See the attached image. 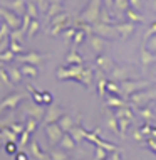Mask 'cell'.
I'll use <instances>...</instances> for the list:
<instances>
[{"label":"cell","mask_w":156,"mask_h":160,"mask_svg":"<svg viewBox=\"0 0 156 160\" xmlns=\"http://www.w3.org/2000/svg\"><path fill=\"white\" fill-rule=\"evenodd\" d=\"M64 133H66V132L60 128L59 123H49V125H45V135H47V138H49L50 145H57L59 142L62 140Z\"/></svg>","instance_id":"cell-1"},{"label":"cell","mask_w":156,"mask_h":160,"mask_svg":"<svg viewBox=\"0 0 156 160\" xmlns=\"http://www.w3.org/2000/svg\"><path fill=\"white\" fill-rule=\"evenodd\" d=\"M24 99V94L22 93H12L8 94V96H5L2 99V103H0V111H5V110H15L17 106L22 103Z\"/></svg>","instance_id":"cell-2"},{"label":"cell","mask_w":156,"mask_h":160,"mask_svg":"<svg viewBox=\"0 0 156 160\" xmlns=\"http://www.w3.org/2000/svg\"><path fill=\"white\" fill-rule=\"evenodd\" d=\"M144 86H149L148 81H123L121 83V91H123L124 94H128V96H131V94L141 91Z\"/></svg>","instance_id":"cell-3"},{"label":"cell","mask_w":156,"mask_h":160,"mask_svg":"<svg viewBox=\"0 0 156 160\" xmlns=\"http://www.w3.org/2000/svg\"><path fill=\"white\" fill-rule=\"evenodd\" d=\"M64 115V108L62 106H55V105H50L49 106V110L45 111V115H44V122L45 125H49V123H57L59 122V118Z\"/></svg>","instance_id":"cell-4"},{"label":"cell","mask_w":156,"mask_h":160,"mask_svg":"<svg viewBox=\"0 0 156 160\" xmlns=\"http://www.w3.org/2000/svg\"><path fill=\"white\" fill-rule=\"evenodd\" d=\"M29 152L35 160H50V153L44 152L40 148V145L37 143V140H30L29 142Z\"/></svg>","instance_id":"cell-5"},{"label":"cell","mask_w":156,"mask_h":160,"mask_svg":"<svg viewBox=\"0 0 156 160\" xmlns=\"http://www.w3.org/2000/svg\"><path fill=\"white\" fill-rule=\"evenodd\" d=\"M24 110H25V113H27L29 116H34L35 120H44V115H45V110L42 108L40 105H37V103H29V105H25L24 106Z\"/></svg>","instance_id":"cell-6"},{"label":"cell","mask_w":156,"mask_h":160,"mask_svg":"<svg viewBox=\"0 0 156 160\" xmlns=\"http://www.w3.org/2000/svg\"><path fill=\"white\" fill-rule=\"evenodd\" d=\"M44 59H47V54H39V52H29V54H20L19 61L20 62H29V64H40Z\"/></svg>","instance_id":"cell-7"},{"label":"cell","mask_w":156,"mask_h":160,"mask_svg":"<svg viewBox=\"0 0 156 160\" xmlns=\"http://www.w3.org/2000/svg\"><path fill=\"white\" fill-rule=\"evenodd\" d=\"M76 145H77V142L74 140V137H72L69 132L64 133L62 140L59 142V147L62 150H66V152H72V150H76Z\"/></svg>","instance_id":"cell-8"},{"label":"cell","mask_w":156,"mask_h":160,"mask_svg":"<svg viewBox=\"0 0 156 160\" xmlns=\"http://www.w3.org/2000/svg\"><path fill=\"white\" fill-rule=\"evenodd\" d=\"M0 15H3L7 27H10L12 31H17V29H20V19H17L14 14H10V12H5V10H2V8H0Z\"/></svg>","instance_id":"cell-9"},{"label":"cell","mask_w":156,"mask_h":160,"mask_svg":"<svg viewBox=\"0 0 156 160\" xmlns=\"http://www.w3.org/2000/svg\"><path fill=\"white\" fill-rule=\"evenodd\" d=\"M92 79H94V71L91 68L84 66V69L81 72V78H79V83H82L86 88H91L92 86Z\"/></svg>","instance_id":"cell-10"},{"label":"cell","mask_w":156,"mask_h":160,"mask_svg":"<svg viewBox=\"0 0 156 160\" xmlns=\"http://www.w3.org/2000/svg\"><path fill=\"white\" fill-rule=\"evenodd\" d=\"M94 32H97V36L107 37V39H112V37L118 36V31L109 27V25H96V27H94Z\"/></svg>","instance_id":"cell-11"},{"label":"cell","mask_w":156,"mask_h":160,"mask_svg":"<svg viewBox=\"0 0 156 160\" xmlns=\"http://www.w3.org/2000/svg\"><path fill=\"white\" fill-rule=\"evenodd\" d=\"M59 125H60V128H62L64 130V132H71V130L72 128H74L76 127V120L74 118H72V116L71 115H62V116H60V118H59V122H57Z\"/></svg>","instance_id":"cell-12"},{"label":"cell","mask_w":156,"mask_h":160,"mask_svg":"<svg viewBox=\"0 0 156 160\" xmlns=\"http://www.w3.org/2000/svg\"><path fill=\"white\" fill-rule=\"evenodd\" d=\"M96 64H97V68H101L104 72H111L112 71V68H114V62L111 61V59H107V58H104L102 54H99L97 58H96Z\"/></svg>","instance_id":"cell-13"},{"label":"cell","mask_w":156,"mask_h":160,"mask_svg":"<svg viewBox=\"0 0 156 160\" xmlns=\"http://www.w3.org/2000/svg\"><path fill=\"white\" fill-rule=\"evenodd\" d=\"M20 71H22L24 78H37V76H39V69H37L35 64L22 62V66H20Z\"/></svg>","instance_id":"cell-14"},{"label":"cell","mask_w":156,"mask_h":160,"mask_svg":"<svg viewBox=\"0 0 156 160\" xmlns=\"http://www.w3.org/2000/svg\"><path fill=\"white\" fill-rule=\"evenodd\" d=\"M7 71H8V78H10L12 84H20V83H22L24 74H22V71H20V68L10 66V68H7Z\"/></svg>","instance_id":"cell-15"},{"label":"cell","mask_w":156,"mask_h":160,"mask_svg":"<svg viewBox=\"0 0 156 160\" xmlns=\"http://www.w3.org/2000/svg\"><path fill=\"white\" fill-rule=\"evenodd\" d=\"M89 42H91V47H92L97 54H101L102 51H104V41H102L101 36H92Z\"/></svg>","instance_id":"cell-16"},{"label":"cell","mask_w":156,"mask_h":160,"mask_svg":"<svg viewBox=\"0 0 156 160\" xmlns=\"http://www.w3.org/2000/svg\"><path fill=\"white\" fill-rule=\"evenodd\" d=\"M66 59H67V64H84V59H82V56L76 52V47H72L71 52L67 54Z\"/></svg>","instance_id":"cell-17"},{"label":"cell","mask_w":156,"mask_h":160,"mask_svg":"<svg viewBox=\"0 0 156 160\" xmlns=\"http://www.w3.org/2000/svg\"><path fill=\"white\" fill-rule=\"evenodd\" d=\"M69 133H71V135L74 137V140H76V142H82V140H86V130L82 128V127H79V125H76V127L72 128Z\"/></svg>","instance_id":"cell-18"},{"label":"cell","mask_w":156,"mask_h":160,"mask_svg":"<svg viewBox=\"0 0 156 160\" xmlns=\"http://www.w3.org/2000/svg\"><path fill=\"white\" fill-rule=\"evenodd\" d=\"M114 115H116V118H129V120H133V113H131V110H129L126 105L121 106V108H116Z\"/></svg>","instance_id":"cell-19"},{"label":"cell","mask_w":156,"mask_h":160,"mask_svg":"<svg viewBox=\"0 0 156 160\" xmlns=\"http://www.w3.org/2000/svg\"><path fill=\"white\" fill-rule=\"evenodd\" d=\"M128 69H124V68H118V66H114L112 68V71H111V74L116 78V79H121V81H126L128 79Z\"/></svg>","instance_id":"cell-20"},{"label":"cell","mask_w":156,"mask_h":160,"mask_svg":"<svg viewBox=\"0 0 156 160\" xmlns=\"http://www.w3.org/2000/svg\"><path fill=\"white\" fill-rule=\"evenodd\" d=\"M116 31H118L123 37H129L134 32V27H133L131 24H123V25H118V27H116Z\"/></svg>","instance_id":"cell-21"},{"label":"cell","mask_w":156,"mask_h":160,"mask_svg":"<svg viewBox=\"0 0 156 160\" xmlns=\"http://www.w3.org/2000/svg\"><path fill=\"white\" fill-rule=\"evenodd\" d=\"M27 89H29L30 96H32V101L37 103V105H42V93H39L37 89H34L32 84H27Z\"/></svg>","instance_id":"cell-22"},{"label":"cell","mask_w":156,"mask_h":160,"mask_svg":"<svg viewBox=\"0 0 156 160\" xmlns=\"http://www.w3.org/2000/svg\"><path fill=\"white\" fill-rule=\"evenodd\" d=\"M106 105L109 106V108H121V106H124V105H126V103H124L121 98H118V96H112V94H111L109 99L106 101Z\"/></svg>","instance_id":"cell-23"},{"label":"cell","mask_w":156,"mask_h":160,"mask_svg":"<svg viewBox=\"0 0 156 160\" xmlns=\"http://www.w3.org/2000/svg\"><path fill=\"white\" fill-rule=\"evenodd\" d=\"M84 39H86V32L82 31H76V34L72 36V46L74 47H77V46H81L82 42H84Z\"/></svg>","instance_id":"cell-24"},{"label":"cell","mask_w":156,"mask_h":160,"mask_svg":"<svg viewBox=\"0 0 156 160\" xmlns=\"http://www.w3.org/2000/svg\"><path fill=\"white\" fill-rule=\"evenodd\" d=\"M37 123H39V120H35L34 116H27V120H25V130L34 133L37 130Z\"/></svg>","instance_id":"cell-25"},{"label":"cell","mask_w":156,"mask_h":160,"mask_svg":"<svg viewBox=\"0 0 156 160\" xmlns=\"http://www.w3.org/2000/svg\"><path fill=\"white\" fill-rule=\"evenodd\" d=\"M3 148H5V152L8 155H15L19 152V147H17V142H12V140H7L5 145H3Z\"/></svg>","instance_id":"cell-26"},{"label":"cell","mask_w":156,"mask_h":160,"mask_svg":"<svg viewBox=\"0 0 156 160\" xmlns=\"http://www.w3.org/2000/svg\"><path fill=\"white\" fill-rule=\"evenodd\" d=\"M8 128L12 130V132H15L17 135H22V133L25 132V123H22V122H14V123H10L8 125Z\"/></svg>","instance_id":"cell-27"},{"label":"cell","mask_w":156,"mask_h":160,"mask_svg":"<svg viewBox=\"0 0 156 160\" xmlns=\"http://www.w3.org/2000/svg\"><path fill=\"white\" fill-rule=\"evenodd\" d=\"M50 153V160H67L69 157H67V153H66V150H52V152H49Z\"/></svg>","instance_id":"cell-28"},{"label":"cell","mask_w":156,"mask_h":160,"mask_svg":"<svg viewBox=\"0 0 156 160\" xmlns=\"http://www.w3.org/2000/svg\"><path fill=\"white\" fill-rule=\"evenodd\" d=\"M107 93L112 94V96H119L121 93V84H116V83H111V81H107Z\"/></svg>","instance_id":"cell-29"},{"label":"cell","mask_w":156,"mask_h":160,"mask_svg":"<svg viewBox=\"0 0 156 160\" xmlns=\"http://www.w3.org/2000/svg\"><path fill=\"white\" fill-rule=\"evenodd\" d=\"M15 56L17 54H14L10 49H7V51H3V52H0V62H3V64L10 62V61H14V59H15Z\"/></svg>","instance_id":"cell-30"},{"label":"cell","mask_w":156,"mask_h":160,"mask_svg":"<svg viewBox=\"0 0 156 160\" xmlns=\"http://www.w3.org/2000/svg\"><path fill=\"white\" fill-rule=\"evenodd\" d=\"M106 93H107V79L106 78H101V79L97 81V94L102 98Z\"/></svg>","instance_id":"cell-31"},{"label":"cell","mask_w":156,"mask_h":160,"mask_svg":"<svg viewBox=\"0 0 156 160\" xmlns=\"http://www.w3.org/2000/svg\"><path fill=\"white\" fill-rule=\"evenodd\" d=\"M8 49L14 54H22V42L15 41V39H10V44H8Z\"/></svg>","instance_id":"cell-32"},{"label":"cell","mask_w":156,"mask_h":160,"mask_svg":"<svg viewBox=\"0 0 156 160\" xmlns=\"http://www.w3.org/2000/svg\"><path fill=\"white\" fill-rule=\"evenodd\" d=\"M37 32H39V22H37V20H30L29 31H27V37H29V39H32Z\"/></svg>","instance_id":"cell-33"},{"label":"cell","mask_w":156,"mask_h":160,"mask_svg":"<svg viewBox=\"0 0 156 160\" xmlns=\"http://www.w3.org/2000/svg\"><path fill=\"white\" fill-rule=\"evenodd\" d=\"M109 153L111 152H107L106 148H102V147H96V155H94V158L96 160H104V158L109 157Z\"/></svg>","instance_id":"cell-34"},{"label":"cell","mask_w":156,"mask_h":160,"mask_svg":"<svg viewBox=\"0 0 156 160\" xmlns=\"http://www.w3.org/2000/svg\"><path fill=\"white\" fill-rule=\"evenodd\" d=\"M118 125H119V130L124 133L129 128V125H131V120L129 118H118Z\"/></svg>","instance_id":"cell-35"},{"label":"cell","mask_w":156,"mask_h":160,"mask_svg":"<svg viewBox=\"0 0 156 160\" xmlns=\"http://www.w3.org/2000/svg\"><path fill=\"white\" fill-rule=\"evenodd\" d=\"M52 101H54L52 94H50V93H47V91H42V105L50 106V105H52Z\"/></svg>","instance_id":"cell-36"},{"label":"cell","mask_w":156,"mask_h":160,"mask_svg":"<svg viewBox=\"0 0 156 160\" xmlns=\"http://www.w3.org/2000/svg\"><path fill=\"white\" fill-rule=\"evenodd\" d=\"M128 17L133 20V22H141V20H143V17H141L139 14H136L134 10H131V8L128 10Z\"/></svg>","instance_id":"cell-37"},{"label":"cell","mask_w":156,"mask_h":160,"mask_svg":"<svg viewBox=\"0 0 156 160\" xmlns=\"http://www.w3.org/2000/svg\"><path fill=\"white\" fill-rule=\"evenodd\" d=\"M141 116H143L144 120H148V122H151V120L154 118V115L151 113V111L148 110V108H141Z\"/></svg>","instance_id":"cell-38"},{"label":"cell","mask_w":156,"mask_h":160,"mask_svg":"<svg viewBox=\"0 0 156 160\" xmlns=\"http://www.w3.org/2000/svg\"><path fill=\"white\" fill-rule=\"evenodd\" d=\"M30 135H32V133H30V132H27V130H25V132L22 133V135H20V138H22V140H19V142H20V145H22V147L29 145V138H30Z\"/></svg>","instance_id":"cell-39"},{"label":"cell","mask_w":156,"mask_h":160,"mask_svg":"<svg viewBox=\"0 0 156 160\" xmlns=\"http://www.w3.org/2000/svg\"><path fill=\"white\" fill-rule=\"evenodd\" d=\"M151 130H153V127H151L149 123H144V125H143V127L139 128V132L143 133V135H149V133H151Z\"/></svg>","instance_id":"cell-40"},{"label":"cell","mask_w":156,"mask_h":160,"mask_svg":"<svg viewBox=\"0 0 156 160\" xmlns=\"http://www.w3.org/2000/svg\"><path fill=\"white\" fill-rule=\"evenodd\" d=\"M27 8H29V15L30 17H35V19H37V8L34 7V3H29Z\"/></svg>","instance_id":"cell-41"},{"label":"cell","mask_w":156,"mask_h":160,"mask_svg":"<svg viewBox=\"0 0 156 160\" xmlns=\"http://www.w3.org/2000/svg\"><path fill=\"white\" fill-rule=\"evenodd\" d=\"M15 160H29V155L25 152H17L15 153Z\"/></svg>","instance_id":"cell-42"},{"label":"cell","mask_w":156,"mask_h":160,"mask_svg":"<svg viewBox=\"0 0 156 160\" xmlns=\"http://www.w3.org/2000/svg\"><path fill=\"white\" fill-rule=\"evenodd\" d=\"M104 160H121V155H119V153H116V152H111V153H109V157L104 158Z\"/></svg>","instance_id":"cell-43"},{"label":"cell","mask_w":156,"mask_h":160,"mask_svg":"<svg viewBox=\"0 0 156 160\" xmlns=\"http://www.w3.org/2000/svg\"><path fill=\"white\" fill-rule=\"evenodd\" d=\"M153 34H156V25H153V27L149 29V32H148V37H151Z\"/></svg>","instance_id":"cell-44"},{"label":"cell","mask_w":156,"mask_h":160,"mask_svg":"<svg viewBox=\"0 0 156 160\" xmlns=\"http://www.w3.org/2000/svg\"><path fill=\"white\" fill-rule=\"evenodd\" d=\"M0 31H2V25H0Z\"/></svg>","instance_id":"cell-45"},{"label":"cell","mask_w":156,"mask_h":160,"mask_svg":"<svg viewBox=\"0 0 156 160\" xmlns=\"http://www.w3.org/2000/svg\"><path fill=\"white\" fill-rule=\"evenodd\" d=\"M67 160H71V158H67Z\"/></svg>","instance_id":"cell-46"}]
</instances>
